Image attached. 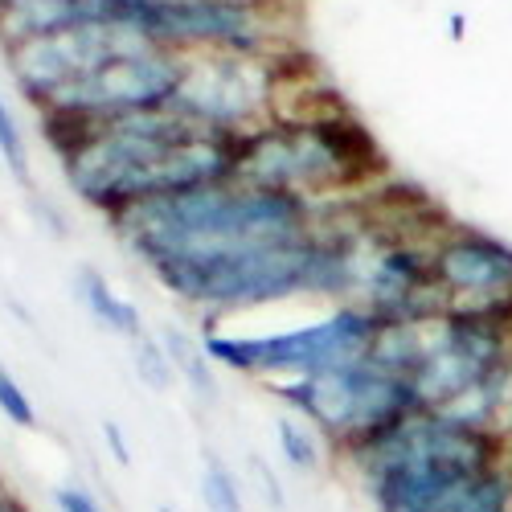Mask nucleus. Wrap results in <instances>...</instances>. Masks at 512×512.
<instances>
[{
  "label": "nucleus",
  "mask_w": 512,
  "mask_h": 512,
  "mask_svg": "<svg viewBox=\"0 0 512 512\" xmlns=\"http://www.w3.org/2000/svg\"><path fill=\"white\" fill-rule=\"evenodd\" d=\"M512 365V328L476 312L447 308L426 324V357L414 373V394L422 410H447L463 394Z\"/></svg>",
  "instance_id": "7"
},
{
  "label": "nucleus",
  "mask_w": 512,
  "mask_h": 512,
  "mask_svg": "<svg viewBox=\"0 0 512 512\" xmlns=\"http://www.w3.org/2000/svg\"><path fill=\"white\" fill-rule=\"evenodd\" d=\"M132 345V365H136V377L144 381L148 390H156V394H168L173 390V381H177V369H173V361H168V353H164V345L156 336H136V340H127Z\"/></svg>",
  "instance_id": "18"
},
{
  "label": "nucleus",
  "mask_w": 512,
  "mask_h": 512,
  "mask_svg": "<svg viewBox=\"0 0 512 512\" xmlns=\"http://www.w3.org/2000/svg\"><path fill=\"white\" fill-rule=\"evenodd\" d=\"M250 476H254V484H259V492H263V500H267V508H271V512H287L283 480H279V472H275V467H271L267 459L254 455V459H250Z\"/></svg>",
  "instance_id": "21"
},
{
  "label": "nucleus",
  "mask_w": 512,
  "mask_h": 512,
  "mask_svg": "<svg viewBox=\"0 0 512 512\" xmlns=\"http://www.w3.org/2000/svg\"><path fill=\"white\" fill-rule=\"evenodd\" d=\"M156 512H173V508H168V504H160V508H156Z\"/></svg>",
  "instance_id": "25"
},
{
  "label": "nucleus",
  "mask_w": 512,
  "mask_h": 512,
  "mask_svg": "<svg viewBox=\"0 0 512 512\" xmlns=\"http://www.w3.org/2000/svg\"><path fill=\"white\" fill-rule=\"evenodd\" d=\"M377 336V320L357 304H336L328 316L283 328L267 336H226L218 328H201V345L218 369H230L238 377H312L340 365H353L369 353Z\"/></svg>",
  "instance_id": "6"
},
{
  "label": "nucleus",
  "mask_w": 512,
  "mask_h": 512,
  "mask_svg": "<svg viewBox=\"0 0 512 512\" xmlns=\"http://www.w3.org/2000/svg\"><path fill=\"white\" fill-rule=\"evenodd\" d=\"M0 160L9 164V173L17 177V185H33V164H29V144L21 136V123L17 115L9 111L5 95H0Z\"/></svg>",
  "instance_id": "19"
},
{
  "label": "nucleus",
  "mask_w": 512,
  "mask_h": 512,
  "mask_svg": "<svg viewBox=\"0 0 512 512\" xmlns=\"http://www.w3.org/2000/svg\"><path fill=\"white\" fill-rule=\"evenodd\" d=\"M271 394L287 406V414L312 422L340 463L394 431L398 422L422 414L414 381L373 365L369 357L312 377L271 381Z\"/></svg>",
  "instance_id": "5"
},
{
  "label": "nucleus",
  "mask_w": 512,
  "mask_h": 512,
  "mask_svg": "<svg viewBox=\"0 0 512 512\" xmlns=\"http://www.w3.org/2000/svg\"><path fill=\"white\" fill-rule=\"evenodd\" d=\"M512 459L504 431H480L422 410L345 459L377 512H431L455 484Z\"/></svg>",
  "instance_id": "4"
},
{
  "label": "nucleus",
  "mask_w": 512,
  "mask_h": 512,
  "mask_svg": "<svg viewBox=\"0 0 512 512\" xmlns=\"http://www.w3.org/2000/svg\"><path fill=\"white\" fill-rule=\"evenodd\" d=\"M386 173V152L345 103L308 119H267L242 132L238 181L300 193L316 205L357 197L386 181Z\"/></svg>",
  "instance_id": "3"
},
{
  "label": "nucleus",
  "mask_w": 512,
  "mask_h": 512,
  "mask_svg": "<svg viewBox=\"0 0 512 512\" xmlns=\"http://www.w3.org/2000/svg\"><path fill=\"white\" fill-rule=\"evenodd\" d=\"M316 226H320L316 201L246 181L156 197L111 222L123 250L148 271L160 263L209 259V254H226L242 246L295 242L308 238Z\"/></svg>",
  "instance_id": "2"
},
{
  "label": "nucleus",
  "mask_w": 512,
  "mask_h": 512,
  "mask_svg": "<svg viewBox=\"0 0 512 512\" xmlns=\"http://www.w3.org/2000/svg\"><path fill=\"white\" fill-rule=\"evenodd\" d=\"M54 504H58V512H107L87 488H78V484H62L54 492Z\"/></svg>",
  "instance_id": "22"
},
{
  "label": "nucleus",
  "mask_w": 512,
  "mask_h": 512,
  "mask_svg": "<svg viewBox=\"0 0 512 512\" xmlns=\"http://www.w3.org/2000/svg\"><path fill=\"white\" fill-rule=\"evenodd\" d=\"M197 492H201L205 512H246L242 484H238V476H234V467H230L218 451H205V455H201Z\"/></svg>",
  "instance_id": "17"
},
{
  "label": "nucleus",
  "mask_w": 512,
  "mask_h": 512,
  "mask_svg": "<svg viewBox=\"0 0 512 512\" xmlns=\"http://www.w3.org/2000/svg\"><path fill=\"white\" fill-rule=\"evenodd\" d=\"M275 58H242V54H193L185 58V78L168 103L213 132H250L271 119L275 107Z\"/></svg>",
  "instance_id": "8"
},
{
  "label": "nucleus",
  "mask_w": 512,
  "mask_h": 512,
  "mask_svg": "<svg viewBox=\"0 0 512 512\" xmlns=\"http://www.w3.org/2000/svg\"><path fill=\"white\" fill-rule=\"evenodd\" d=\"M140 46H148V41L132 29H123L115 21H87V25H74L50 37H33V41H21V46H9L5 62L17 78L21 95L33 107H46L54 95L74 87L78 78H87L103 62L127 50H140Z\"/></svg>",
  "instance_id": "11"
},
{
  "label": "nucleus",
  "mask_w": 512,
  "mask_h": 512,
  "mask_svg": "<svg viewBox=\"0 0 512 512\" xmlns=\"http://www.w3.org/2000/svg\"><path fill=\"white\" fill-rule=\"evenodd\" d=\"M431 263L447 308L512 328V246L504 238L451 226L431 242Z\"/></svg>",
  "instance_id": "12"
},
{
  "label": "nucleus",
  "mask_w": 512,
  "mask_h": 512,
  "mask_svg": "<svg viewBox=\"0 0 512 512\" xmlns=\"http://www.w3.org/2000/svg\"><path fill=\"white\" fill-rule=\"evenodd\" d=\"M0 414H5L13 426H21V431H33V426H37L33 398L21 390V381L5 369V361H0Z\"/></svg>",
  "instance_id": "20"
},
{
  "label": "nucleus",
  "mask_w": 512,
  "mask_h": 512,
  "mask_svg": "<svg viewBox=\"0 0 512 512\" xmlns=\"http://www.w3.org/2000/svg\"><path fill=\"white\" fill-rule=\"evenodd\" d=\"M431 512H512V459L455 484Z\"/></svg>",
  "instance_id": "15"
},
{
  "label": "nucleus",
  "mask_w": 512,
  "mask_h": 512,
  "mask_svg": "<svg viewBox=\"0 0 512 512\" xmlns=\"http://www.w3.org/2000/svg\"><path fill=\"white\" fill-rule=\"evenodd\" d=\"M74 291H78V300L82 308L91 312V320L99 328H107L111 336H123V340H136L144 336V316L136 304H127L123 295L107 283V275H99L95 267H82L74 275Z\"/></svg>",
  "instance_id": "13"
},
{
  "label": "nucleus",
  "mask_w": 512,
  "mask_h": 512,
  "mask_svg": "<svg viewBox=\"0 0 512 512\" xmlns=\"http://www.w3.org/2000/svg\"><path fill=\"white\" fill-rule=\"evenodd\" d=\"M242 132H213L177 111H144L91 123L62 160L66 185L103 213L107 226L144 201L238 181Z\"/></svg>",
  "instance_id": "1"
},
{
  "label": "nucleus",
  "mask_w": 512,
  "mask_h": 512,
  "mask_svg": "<svg viewBox=\"0 0 512 512\" xmlns=\"http://www.w3.org/2000/svg\"><path fill=\"white\" fill-rule=\"evenodd\" d=\"M361 234H365V254H361V283H357L353 304L365 308L377 324L439 320L447 312V300L435 283L431 242L386 238V234H369V230H361Z\"/></svg>",
  "instance_id": "10"
},
{
  "label": "nucleus",
  "mask_w": 512,
  "mask_h": 512,
  "mask_svg": "<svg viewBox=\"0 0 512 512\" xmlns=\"http://www.w3.org/2000/svg\"><path fill=\"white\" fill-rule=\"evenodd\" d=\"M103 439H107V451L115 455L119 467H132V447H127V435H123V426L119 422H103Z\"/></svg>",
  "instance_id": "23"
},
{
  "label": "nucleus",
  "mask_w": 512,
  "mask_h": 512,
  "mask_svg": "<svg viewBox=\"0 0 512 512\" xmlns=\"http://www.w3.org/2000/svg\"><path fill=\"white\" fill-rule=\"evenodd\" d=\"M181 78H185L181 54L140 46V50H127L103 62L87 78H78L74 87L54 95L41 111H62V115H78L91 123H111L127 115H144V111H168Z\"/></svg>",
  "instance_id": "9"
},
{
  "label": "nucleus",
  "mask_w": 512,
  "mask_h": 512,
  "mask_svg": "<svg viewBox=\"0 0 512 512\" xmlns=\"http://www.w3.org/2000/svg\"><path fill=\"white\" fill-rule=\"evenodd\" d=\"M275 439H279V455L287 459V467L300 472V476H316L324 467V459H328V443L300 414H279L275 418Z\"/></svg>",
  "instance_id": "16"
},
{
  "label": "nucleus",
  "mask_w": 512,
  "mask_h": 512,
  "mask_svg": "<svg viewBox=\"0 0 512 512\" xmlns=\"http://www.w3.org/2000/svg\"><path fill=\"white\" fill-rule=\"evenodd\" d=\"M5 488H9V484H5V476H0V492H5Z\"/></svg>",
  "instance_id": "26"
},
{
  "label": "nucleus",
  "mask_w": 512,
  "mask_h": 512,
  "mask_svg": "<svg viewBox=\"0 0 512 512\" xmlns=\"http://www.w3.org/2000/svg\"><path fill=\"white\" fill-rule=\"evenodd\" d=\"M33 218H37L41 226H46L54 238H66V222H62V213H58L46 197H33Z\"/></svg>",
  "instance_id": "24"
},
{
  "label": "nucleus",
  "mask_w": 512,
  "mask_h": 512,
  "mask_svg": "<svg viewBox=\"0 0 512 512\" xmlns=\"http://www.w3.org/2000/svg\"><path fill=\"white\" fill-rule=\"evenodd\" d=\"M160 345H164L168 361H173V369H177V381H185L197 402H205V406L218 402L222 386H218V373H213V361H209V353L201 345V336H189L185 328L168 324L160 332Z\"/></svg>",
  "instance_id": "14"
}]
</instances>
